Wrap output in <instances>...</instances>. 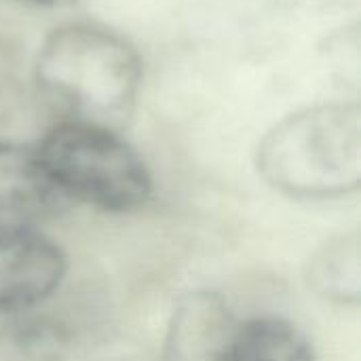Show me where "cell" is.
<instances>
[{
	"label": "cell",
	"instance_id": "10",
	"mask_svg": "<svg viewBox=\"0 0 361 361\" xmlns=\"http://www.w3.org/2000/svg\"><path fill=\"white\" fill-rule=\"evenodd\" d=\"M21 2L42 6V8H68V6H74L78 0H21Z\"/></svg>",
	"mask_w": 361,
	"mask_h": 361
},
{
	"label": "cell",
	"instance_id": "5",
	"mask_svg": "<svg viewBox=\"0 0 361 361\" xmlns=\"http://www.w3.org/2000/svg\"><path fill=\"white\" fill-rule=\"evenodd\" d=\"M237 326L235 313L218 292H186L173 305L163 361H233Z\"/></svg>",
	"mask_w": 361,
	"mask_h": 361
},
{
	"label": "cell",
	"instance_id": "1",
	"mask_svg": "<svg viewBox=\"0 0 361 361\" xmlns=\"http://www.w3.org/2000/svg\"><path fill=\"white\" fill-rule=\"evenodd\" d=\"M144 80L137 47L97 21H66L42 40L34 82L63 121L121 131L135 112Z\"/></svg>",
	"mask_w": 361,
	"mask_h": 361
},
{
	"label": "cell",
	"instance_id": "11",
	"mask_svg": "<svg viewBox=\"0 0 361 361\" xmlns=\"http://www.w3.org/2000/svg\"><path fill=\"white\" fill-rule=\"evenodd\" d=\"M302 2H322V4H326V2H334V0H302Z\"/></svg>",
	"mask_w": 361,
	"mask_h": 361
},
{
	"label": "cell",
	"instance_id": "8",
	"mask_svg": "<svg viewBox=\"0 0 361 361\" xmlns=\"http://www.w3.org/2000/svg\"><path fill=\"white\" fill-rule=\"evenodd\" d=\"M233 361H317L307 334L281 317H252L237 326Z\"/></svg>",
	"mask_w": 361,
	"mask_h": 361
},
{
	"label": "cell",
	"instance_id": "7",
	"mask_svg": "<svg viewBox=\"0 0 361 361\" xmlns=\"http://www.w3.org/2000/svg\"><path fill=\"white\" fill-rule=\"evenodd\" d=\"M307 281L326 300L357 305L361 296L360 235L347 233L326 241L309 260Z\"/></svg>",
	"mask_w": 361,
	"mask_h": 361
},
{
	"label": "cell",
	"instance_id": "2",
	"mask_svg": "<svg viewBox=\"0 0 361 361\" xmlns=\"http://www.w3.org/2000/svg\"><path fill=\"white\" fill-rule=\"evenodd\" d=\"M256 167L279 192L326 201L360 190L361 114L357 102L307 106L275 123L258 144Z\"/></svg>",
	"mask_w": 361,
	"mask_h": 361
},
{
	"label": "cell",
	"instance_id": "4",
	"mask_svg": "<svg viewBox=\"0 0 361 361\" xmlns=\"http://www.w3.org/2000/svg\"><path fill=\"white\" fill-rule=\"evenodd\" d=\"M68 273L57 241L23 224H0V317H17L49 300Z\"/></svg>",
	"mask_w": 361,
	"mask_h": 361
},
{
	"label": "cell",
	"instance_id": "9",
	"mask_svg": "<svg viewBox=\"0 0 361 361\" xmlns=\"http://www.w3.org/2000/svg\"><path fill=\"white\" fill-rule=\"evenodd\" d=\"M63 345V330L47 317H15L0 330V353L6 361H55Z\"/></svg>",
	"mask_w": 361,
	"mask_h": 361
},
{
	"label": "cell",
	"instance_id": "6",
	"mask_svg": "<svg viewBox=\"0 0 361 361\" xmlns=\"http://www.w3.org/2000/svg\"><path fill=\"white\" fill-rule=\"evenodd\" d=\"M70 205L51 180L36 144L0 140V212L42 218Z\"/></svg>",
	"mask_w": 361,
	"mask_h": 361
},
{
	"label": "cell",
	"instance_id": "3",
	"mask_svg": "<svg viewBox=\"0 0 361 361\" xmlns=\"http://www.w3.org/2000/svg\"><path fill=\"white\" fill-rule=\"evenodd\" d=\"M36 148L70 203H85L106 214H129L152 197L146 161L114 129L61 118L47 129Z\"/></svg>",
	"mask_w": 361,
	"mask_h": 361
}]
</instances>
